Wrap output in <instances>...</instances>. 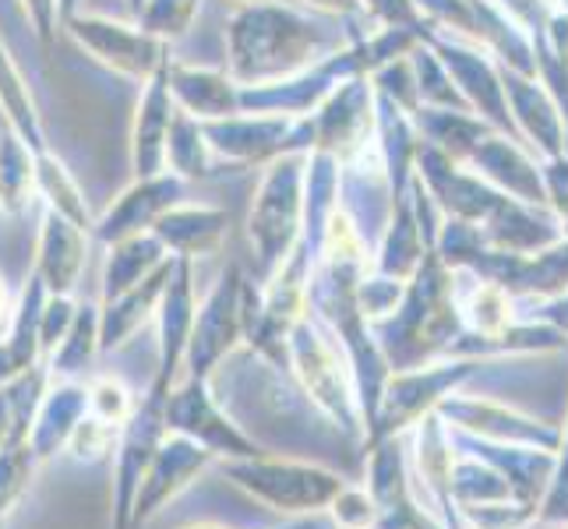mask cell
Returning <instances> with one entry per match:
<instances>
[{
    "instance_id": "6da1fadb",
    "label": "cell",
    "mask_w": 568,
    "mask_h": 529,
    "mask_svg": "<svg viewBox=\"0 0 568 529\" xmlns=\"http://www.w3.org/2000/svg\"><path fill=\"white\" fill-rule=\"evenodd\" d=\"M230 474L237 477V484L247 487L254 498H262L265 505H276V508H290V512H304V508H315L336 495V480L307 466L254 459V462L230 466Z\"/></svg>"
},
{
    "instance_id": "7a4b0ae2",
    "label": "cell",
    "mask_w": 568,
    "mask_h": 529,
    "mask_svg": "<svg viewBox=\"0 0 568 529\" xmlns=\"http://www.w3.org/2000/svg\"><path fill=\"white\" fill-rule=\"evenodd\" d=\"M47 272H50V286L57 289H68L78 265H82V258H78V244H74V233H68L64 223H50V233H47V258H43Z\"/></svg>"
},
{
    "instance_id": "3957f363",
    "label": "cell",
    "mask_w": 568,
    "mask_h": 529,
    "mask_svg": "<svg viewBox=\"0 0 568 529\" xmlns=\"http://www.w3.org/2000/svg\"><path fill=\"white\" fill-rule=\"evenodd\" d=\"M92 403L95 409L103 414V420H124L128 417V391L116 385V382H103V385H95L92 391Z\"/></svg>"
},
{
    "instance_id": "277c9868",
    "label": "cell",
    "mask_w": 568,
    "mask_h": 529,
    "mask_svg": "<svg viewBox=\"0 0 568 529\" xmlns=\"http://www.w3.org/2000/svg\"><path fill=\"white\" fill-rule=\"evenodd\" d=\"M32 4H36V14H39V22L47 26V11H50V0H32Z\"/></svg>"
},
{
    "instance_id": "5b68a950",
    "label": "cell",
    "mask_w": 568,
    "mask_h": 529,
    "mask_svg": "<svg viewBox=\"0 0 568 529\" xmlns=\"http://www.w3.org/2000/svg\"><path fill=\"white\" fill-rule=\"evenodd\" d=\"M0 311H4V286H0Z\"/></svg>"
}]
</instances>
